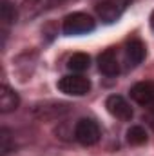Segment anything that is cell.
Here are the masks:
<instances>
[{
  "label": "cell",
  "instance_id": "obj_15",
  "mask_svg": "<svg viewBox=\"0 0 154 156\" xmlns=\"http://www.w3.org/2000/svg\"><path fill=\"white\" fill-rule=\"evenodd\" d=\"M143 118H145V122H147V123L154 129V107H152V109H147V113H145V116H143Z\"/></svg>",
  "mask_w": 154,
  "mask_h": 156
},
{
  "label": "cell",
  "instance_id": "obj_7",
  "mask_svg": "<svg viewBox=\"0 0 154 156\" xmlns=\"http://www.w3.org/2000/svg\"><path fill=\"white\" fill-rule=\"evenodd\" d=\"M105 107H107V111H109L113 116L118 118V120H121V122L132 120V107L129 105V102H127L123 96L111 94V96L105 100Z\"/></svg>",
  "mask_w": 154,
  "mask_h": 156
},
{
  "label": "cell",
  "instance_id": "obj_6",
  "mask_svg": "<svg viewBox=\"0 0 154 156\" xmlns=\"http://www.w3.org/2000/svg\"><path fill=\"white\" fill-rule=\"evenodd\" d=\"M62 2L65 0H24L20 5V13L24 18H35V16H40L42 13L56 7Z\"/></svg>",
  "mask_w": 154,
  "mask_h": 156
},
{
  "label": "cell",
  "instance_id": "obj_1",
  "mask_svg": "<svg viewBox=\"0 0 154 156\" xmlns=\"http://www.w3.org/2000/svg\"><path fill=\"white\" fill-rule=\"evenodd\" d=\"M96 24L93 20V16L85 15V13H71L64 18V33L67 37H80V35H87L91 31H94Z\"/></svg>",
  "mask_w": 154,
  "mask_h": 156
},
{
  "label": "cell",
  "instance_id": "obj_10",
  "mask_svg": "<svg viewBox=\"0 0 154 156\" xmlns=\"http://www.w3.org/2000/svg\"><path fill=\"white\" fill-rule=\"evenodd\" d=\"M18 105H20V98H18L16 91L4 83L0 87V111L2 113H11Z\"/></svg>",
  "mask_w": 154,
  "mask_h": 156
},
{
  "label": "cell",
  "instance_id": "obj_3",
  "mask_svg": "<svg viewBox=\"0 0 154 156\" xmlns=\"http://www.w3.org/2000/svg\"><path fill=\"white\" fill-rule=\"evenodd\" d=\"M100 136H102L100 127L91 118H82V120H78V123L75 125V138H76L78 144H82L85 147L98 144Z\"/></svg>",
  "mask_w": 154,
  "mask_h": 156
},
{
  "label": "cell",
  "instance_id": "obj_14",
  "mask_svg": "<svg viewBox=\"0 0 154 156\" xmlns=\"http://www.w3.org/2000/svg\"><path fill=\"white\" fill-rule=\"evenodd\" d=\"M13 151V138H11V131L7 127L0 129V156H7Z\"/></svg>",
  "mask_w": 154,
  "mask_h": 156
},
{
  "label": "cell",
  "instance_id": "obj_8",
  "mask_svg": "<svg viewBox=\"0 0 154 156\" xmlns=\"http://www.w3.org/2000/svg\"><path fill=\"white\" fill-rule=\"evenodd\" d=\"M145 55H147V47L142 40L134 38L131 42H127V45H125V62H127L129 67L140 66L145 60Z\"/></svg>",
  "mask_w": 154,
  "mask_h": 156
},
{
  "label": "cell",
  "instance_id": "obj_16",
  "mask_svg": "<svg viewBox=\"0 0 154 156\" xmlns=\"http://www.w3.org/2000/svg\"><path fill=\"white\" fill-rule=\"evenodd\" d=\"M149 22H151V27H152V31H154V11L151 13V18H149Z\"/></svg>",
  "mask_w": 154,
  "mask_h": 156
},
{
  "label": "cell",
  "instance_id": "obj_12",
  "mask_svg": "<svg viewBox=\"0 0 154 156\" xmlns=\"http://www.w3.org/2000/svg\"><path fill=\"white\" fill-rule=\"evenodd\" d=\"M16 16H18V13H16L15 5L9 0H2V4H0V18H2V24L4 26L15 24L16 22Z\"/></svg>",
  "mask_w": 154,
  "mask_h": 156
},
{
  "label": "cell",
  "instance_id": "obj_13",
  "mask_svg": "<svg viewBox=\"0 0 154 156\" xmlns=\"http://www.w3.org/2000/svg\"><path fill=\"white\" fill-rule=\"evenodd\" d=\"M127 142L131 145H142L147 142V133L142 125H131L127 131Z\"/></svg>",
  "mask_w": 154,
  "mask_h": 156
},
{
  "label": "cell",
  "instance_id": "obj_4",
  "mask_svg": "<svg viewBox=\"0 0 154 156\" xmlns=\"http://www.w3.org/2000/svg\"><path fill=\"white\" fill-rule=\"evenodd\" d=\"M58 89L65 94L71 96H83L91 91V82L89 78L82 76V75H65L58 80Z\"/></svg>",
  "mask_w": 154,
  "mask_h": 156
},
{
  "label": "cell",
  "instance_id": "obj_5",
  "mask_svg": "<svg viewBox=\"0 0 154 156\" xmlns=\"http://www.w3.org/2000/svg\"><path fill=\"white\" fill-rule=\"evenodd\" d=\"M129 93H131V98L136 104H140V105H143L147 109L154 107V82H151V80L138 82V83H134L131 87Z\"/></svg>",
  "mask_w": 154,
  "mask_h": 156
},
{
  "label": "cell",
  "instance_id": "obj_11",
  "mask_svg": "<svg viewBox=\"0 0 154 156\" xmlns=\"http://www.w3.org/2000/svg\"><path fill=\"white\" fill-rule=\"evenodd\" d=\"M89 66H91V58H89V55H85V53H75L69 60H67V67L73 71V73H83L85 69H89Z\"/></svg>",
  "mask_w": 154,
  "mask_h": 156
},
{
  "label": "cell",
  "instance_id": "obj_9",
  "mask_svg": "<svg viewBox=\"0 0 154 156\" xmlns=\"http://www.w3.org/2000/svg\"><path fill=\"white\" fill-rule=\"evenodd\" d=\"M98 69L105 76H116L120 73V64L114 49H107L98 56Z\"/></svg>",
  "mask_w": 154,
  "mask_h": 156
},
{
  "label": "cell",
  "instance_id": "obj_2",
  "mask_svg": "<svg viewBox=\"0 0 154 156\" xmlns=\"http://www.w3.org/2000/svg\"><path fill=\"white\" fill-rule=\"evenodd\" d=\"M132 0H103L96 7V15L103 24H113L116 22L131 5Z\"/></svg>",
  "mask_w": 154,
  "mask_h": 156
}]
</instances>
